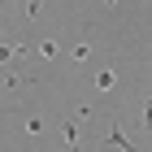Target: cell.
<instances>
[{"label":"cell","instance_id":"6","mask_svg":"<svg viewBox=\"0 0 152 152\" xmlns=\"http://www.w3.org/2000/svg\"><path fill=\"white\" fill-rule=\"evenodd\" d=\"M39 9H44V0H26V13L31 18H39Z\"/></svg>","mask_w":152,"mask_h":152},{"label":"cell","instance_id":"5","mask_svg":"<svg viewBox=\"0 0 152 152\" xmlns=\"http://www.w3.org/2000/svg\"><path fill=\"white\" fill-rule=\"evenodd\" d=\"M26 135H44V117H26Z\"/></svg>","mask_w":152,"mask_h":152},{"label":"cell","instance_id":"2","mask_svg":"<svg viewBox=\"0 0 152 152\" xmlns=\"http://www.w3.org/2000/svg\"><path fill=\"white\" fill-rule=\"evenodd\" d=\"M109 143H113V148H139V143H130V139H126V135H122L117 126H109Z\"/></svg>","mask_w":152,"mask_h":152},{"label":"cell","instance_id":"4","mask_svg":"<svg viewBox=\"0 0 152 152\" xmlns=\"http://www.w3.org/2000/svg\"><path fill=\"white\" fill-rule=\"evenodd\" d=\"M22 48H26V44H4V48H0V61H13Z\"/></svg>","mask_w":152,"mask_h":152},{"label":"cell","instance_id":"3","mask_svg":"<svg viewBox=\"0 0 152 152\" xmlns=\"http://www.w3.org/2000/svg\"><path fill=\"white\" fill-rule=\"evenodd\" d=\"M113 83H117V74H113V70H100V74H96V87H100V91H109Z\"/></svg>","mask_w":152,"mask_h":152},{"label":"cell","instance_id":"1","mask_svg":"<svg viewBox=\"0 0 152 152\" xmlns=\"http://www.w3.org/2000/svg\"><path fill=\"white\" fill-rule=\"evenodd\" d=\"M61 139H65V148H78V117L61 122Z\"/></svg>","mask_w":152,"mask_h":152}]
</instances>
